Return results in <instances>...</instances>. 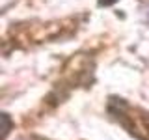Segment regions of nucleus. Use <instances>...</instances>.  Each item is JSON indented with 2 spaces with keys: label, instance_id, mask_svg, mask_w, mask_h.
<instances>
[{
  "label": "nucleus",
  "instance_id": "obj_1",
  "mask_svg": "<svg viewBox=\"0 0 149 140\" xmlns=\"http://www.w3.org/2000/svg\"><path fill=\"white\" fill-rule=\"evenodd\" d=\"M114 2H118V0H99V6H112Z\"/></svg>",
  "mask_w": 149,
  "mask_h": 140
}]
</instances>
